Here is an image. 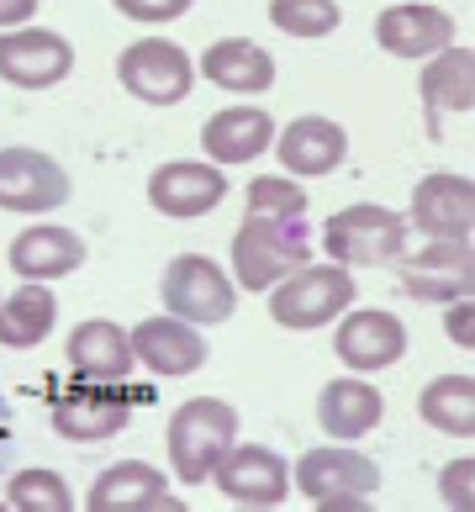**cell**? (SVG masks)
<instances>
[{"mask_svg": "<svg viewBox=\"0 0 475 512\" xmlns=\"http://www.w3.org/2000/svg\"><path fill=\"white\" fill-rule=\"evenodd\" d=\"M233 439H238V412L222 396H190V402H180L175 417H169V428H164V449H169L175 481L201 486Z\"/></svg>", "mask_w": 475, "mask_h": 512, "instance_id": "1", "label": "cell"}, {"mask_svg": "<svg viewBox=\"0 0 475 512\" xmlns=\"http://www.w3.org/2000/svg\"><path fill=\"white\" fill-rule=\"evenodd\" d=\"M301 222L307 217H259V212L243 217V227L233 233V275L243 291H270L280 275H291L312 259Z\"/></svg>", "mask_w": 475, "mask_h": 512, "instance_id": "2", "label": "cell"}, {"mask_svg": "<svg viewBox=\"0 0 475 512\" xmlns=\"http://www.w3.org/2000/svg\"><path fill=\"white\" fill-rule=\"evenodd\" d=\"M291 481L317 512H365L370 507L365 497L380 491V470H375L370 454H359V449L333 439V444L301 454Z\"/></svg>", "mask_w": 475, "mask_h": 512, "instance_id": "3", "label": "cell"}, {"mask_svg": "<svg viewBox=\"0 0 475 512\" xmlns=\"http://www.w3.org/2000/svg\"><path fill=\"white\" fill-rule=\"evenodd\" d=\"M322 254L344 270H375V264H396L407 254V217L391 206L359 201L333 212L322 227Z\"/></svg>", "mask_w": 475, "mask_h": 512, "instance_id": "4", "label": "cell"}, {"mask_svg": "<svg viewBox=\"0 0 475 512\" xmlns=\"http://www.w3.org/2000/svg\"><path fill=\"white\" fill-rule=\"evenodd\" d=\"M354 307V275L344 264H301V270L280 275L270 286V317L291 333H312V328H328L333 317H344Z\"/></svg>", "mask_w": 475, "mask_h": 512, "instance_id": "5", "label": "cell"}, {"mask_svg": "<svg viewBox=\"0 0 475 512\" xmlns=\"http://www.w3.org/2000/svg\"><path fill=\"white\" fill-rule=\"evenodd\" d=\"M117 80L127 96H138L143 106H180L196 90V64L180 43L164 37H138L132 48H122L117 59Z\"/></svg>", "mask_w": 475, "mask_h": 512, "instance_id": "6", "label": "cell"}, {"mask_svg": "<svg viewBox=\"0 0 475 512\" xmlns=\"http://www.w3.org/2000/svg\"><path fill=\"white\" fill-rule=\"evenodd\" d=\"M159 296H164V312H169V317H185V322H196V328L227 322V317H233V307H238L233 280H227L206 254H180V259H169Z\"/></svg>", "mask_w": 475, "mask_h": 512, "instance_id": "7", "label": "cell"}, {"mask_svg": "<svg viewBox=\"0 0 475 512\" xmlns=\"http://www.w3.org/2000/svg\"><path fill=\"white\" fill-rule=\"evenodd\" d=\"M74 69V48L64 32L48 27H6L0 32V80L16 90H53L59 80H69Z\"/></svg>", "mask_w": 475, "mask_h": 512, "instance_id": "8", "label": "cell"}, {"mask_svg": "<svg viewBox=\"0 0 475 512\" xmlns=\"http://www.w3.org/2000/svg\"><path fill=\"white\" fill-rule=\"evenodd\" d=\"M212 481L227 502H238V507H280L285 502V491H291V465L280 460L275 449H264V444H227V454L212 465Z\"/></svg>", "mask_w": 475, "mask_h": 512, "instance_id": "9", "label": "cell"}, {"mask_svg": "<svg viewBox=\"0 0 475 512\" xmlns=\"http://www.w3.org/2000/svg\"><path fill=\"white\" fill-rule=\"evenodd\" d=\"M69 201V175L37 148H0V212L43 217Z\"/></svg>", "mask_w": 475, "mask_h": 512, "instance_id": "10", "label": "cell"}, {"mask_svg": "<svg viewBox=\"0 0 475 512\" xmlns=\"http://www.w3.org/2000/svg\"><path fill=\"white\" fill-rule=\"evenodd\" d=\"M222 196H227V175L212 159H169L148 175V206L159 217H175V222L217 212Z\"/></svg>", "mask_w": 475, "mask_h": 512, "instance_id": "11", "label": "cell"}, {"mask_svg": "<svg viewBox=\"0 0 475 512\" xmlns=\"http://www.w3.org/2000/svg\"><path fill=\"white\" fill-rule=\"evenodd\" d=\"M402 291L412 301H460L475 286V259H470V238H428V249L402 254Z\"/></svg>", "mask_w": 475, "mask_h": 512, "instance_id": "12", "label": "cell"}, {"mask_svg": "<svg viewBox=\"0 0 475 512\" xmlns=\"http://www.w3.org/2000/svg\"><path fill=\"white\" fill-rule=\"evenodd\" d=\"M132 338V359L148 375H164V381H180V375H196L206 365V338L196 333V322L185 317H143Z\"/></svg>", "mask_w": 475, "mask_h": 512, "instance_id": "13", "label": "cell"}, {"mask_svg": "<svg viewBox=\"0 0 475 512\" xmlns=\"http://www.w3.org/2000/svg\"><path fill=\"white\" fill-rule=\"evenodd\" d=\"M333 349L354 375H375V370H391L407 354V328L396 312H380V307L344 312V322L333 333Z\"/></svg>", "mask_w": 475, "mask_h": 512, "instance_id": "14", "label": "cell"}, {"mask_svg": "<svg viewBox=\"0 0 475 512\" xmlns=\"http://www.w3.org/2000/svg\"><path fill=\"white\" fill-rule=\"evenodd\" d=\"M375 43L391 59H428L454 43V16L433 0H396L375 16Z\"/></svg>", "mask_w": 475, "mask_h": 512, "instance_id": "15", "label": "cell"}, {"mask_svg": "<svg viewBox=\"0 0 475 512\" xmlns=\"http://www.w3.org/2000/svg\"><path fill=\"white\" fill-rule=\"evenodd\" d=\"M412 227L423 238H470L475 227V185L470 175H423L412 185Z\"/></svg>", "mask_w": 475, "mask_h": 512, "instance_id": "16", "label": "cell"}, {"mask_svg": "<svg viewBox=\"0 0 475 512\" xmlns=\"http://www.w3.org/2000/svg\"><path fill=\"white\" fill-rule=\"evenodd\" d=\"M275 159L285 164V175L296 180H317V175H333L349 154V132L328 122V117H296L285 122V132H275Z\"/></svg>", "mask_w": 475, "mask_h": 512, "instance_id": "17", "label": "cell"}, {"mask_svg": "<svg viewBox=\"0 0 475 512\" xmlns=\"http://www.w3.org/2000/svg\"><path fill=\"white\" fill-rule=\"evenodd\" d=\"M69 370L80 375V381H95V386H122L127 375H132V338L117 328V322H106V317H90L80 322V328L69 333Z\"/></svg>", "mask_w": 475, "mask_h": 512, "instance_id": "18", "label": "cell"}, {"mask_svg": "<svg viewBox=\"0 0 475 512\" xmlns=\"http://www.w3.org/2000/svg\"><path fill=\"white\" fill-rule=\"evenodd\" d=\"M6 259L22 280H64L85 264V238L59 227V222H37V227H22L11 238Z\"/></svg>", "mask_w": 475, "mask_h": 512, "instance_id": "19", "label": "cell"}, {"mask_svg": "<svg viewBox=\"0 0 475 512\" xmlns=\"http://www.w3.org/2000/svg\"><path fill=\"white\" fill-rule=\"evenodd\" d=\"M275 143V117L259 106H222L201 127V148L212 164H254Z\"/></svg>", "mask_w": 475, "mask_h": 512, "instance_id": "20", "label": "cell"}, {"mask_svg": "<svg viewBox=\"0 0 475 512\" xmlns=\"http://www.w3.org/2000/svg\"><path fill=\"white\" fill-rule=\"evenodd\" d=\"M85 507L90 512H159V507H175V502H169L164 470L143 465V460H122V465H111L95 476Z\"/></svg>", "mask_w": 475, "mask_h": 512, "instance_id": "21", "label": "cell"}, {"mask_svg": "<svg viewBox=\"0 0 475 512\" xmlns=\"http://www.w3.org/2000/svg\"><path fill=\"white\" fill-rule=\"evenodd\" d=\"M380 412H386L380 391L370 381H359V375H338V381H328V386H322V396H317V423L338 444L365 439V433L380 423Z\"/></svg>", "mask_w": 475, "mask_h": 512, "instance_id": "22", "label": "cell"}, {"mask_svg": "<svg viewBox=\"0 0 475 512\" xmlns=\"http://www.w3.org/2000/svg\"><path fill=\"white\" fill-rule=\"evenodd\" d=\"M53 428L74 444H95V439H111V433L127 428V407L111 396V386L80 381L69 396L53 402Z\"/></svg>", "mask_w": 475, "mask_h": 512, "instance_id": "23", "label": "cell"}, {"mask_svg": "<svg viewBox=\"0 0 475 512\" xmlns=\"http://www.w3.org/2000/svg\"><path fill=\"white\" fill-rule=\"evenodd\" d=\"M201 74L233 96H264L275 85V59L249 37H222L201 53Z\"/></svg>", "mask_w": 475, "mask_h": 512, "instance_id": "24", "label": "cell"}, {"mask_svg": "<svg viewBox=\"0 0 475 512\" xmlns=\"http://www.w3.org/2000/svg\"><path fill=\"white\" fill-rule=\"evenodd\" d=\"M417 90H423L428 117H439V111H460L465 117V111L475 106V53L465 43H449L439 53H428Z\"/></svg>", "mask_w": 475, "mask_h": 512, "instance_id": "25", "label": "cell"}, {"mask_svg": "<svg viewBox=\"0 0 475 512\" xmlns=\"http://www.w3.org/2000/svg\"><path fill=\"white\" fill-rule=\"evenodd\" d=\"M59 322V301H53L48 280H27L22 291L0 301V344L6 349H37Z\"/></svg>", "mask_w": 475, "mask_h": 512, "instance_id": "26", "label": "cell"}, {"mask_svg": "<svg viewBox=\"0 0 475 512\" xmlns=\"http://www.w3.org/2000/svg\"><path fill=\"white\" fill-rule=\"evenodd\" d=\"M417 412L428 428L449 433V439H475V381L470 375H439L417 396Z\"/></svg>", "mask_w": 475, "mask_h": 512, "instance_id": "27", "label": "cell"}, {"mask_svg": "<svg viewBox=\"0 0 475 512\" xmlns=\"http://www.w3.org/2000/svg\"><path fill=\"white\" fill-rule=\"evenodd\" d=\"M6 507H16V512H74V491L59 470H16L6 486Z\"/></svg>", "mask_w": 475, "mask_h": 512, "instance_id": "28", "label": "cell"}, {"mask_svg": "<svg viewBox=\"0 0 475 512\" xmlns=\"http://www.w3.org/2000/svg\"><path fill=\"white\" fill-rule=\"evenodd\" d=\"M270 22L285 32V37H333L338 22H344V11H338V0H270Z\"/></svg>", "mask_w": 475, "mask_h": 512, "instance_id": "29", "label": "cell"}, {"mask_svg": "<svg viewBox=\"0 0 475 512\" xmlns=\"http://www.w3.org/2000/svg\"><path fill=\"white\" fill-rule=\"evenodd\" d=\"M243 201L259 217H307V206H312L296 175H259V180H249V196Z\"/></svg>", "mask_w": 475, "mask_h": 512, "instance_id": "30", "label": "cell"}, {"mask_svg": "<svg viewBox=\"0 0 475 512\" xmlns=\"http://www.w3.org/2000/svg\"><path fill=\"white\" fill-rule=\"evenodd\" d=\"M439 502L449 512H470L475 507V460L465 454V460H449L439 470Z\"/></svg>", "mask_w": 475, "mask_h": 512, "instance_id": "31", "label": "cell"}, {"mask_svg": "<svg viewBox=\"0 0 475 512\" xmlns=\"http://www.w3.org/2000/svg\"><path fill=\"white\" fill-rule=\"evenodd\" d=\"M111 6H117L127 22H180V16L196 6V0H111Z\"/></svg>", "mask_w": 475, "mask_h": 512, "instance_id": "32", "label": "cell"}, {"mask_svg": "<svg viewBox=\"0 0 475 512\" xmlns=\"http://www.w3.org/2000/svg\"><path fill=\"white\" fill-rule=\"evenodd\" d=\"M444 333H449V338H454V344H460V349H470V344H475V301H470V296L449 301Z\"/></svg>", "mask_w": 475, "mask_h": 512, "instance_id": "33", "label": "cell"}, {"mask_svg": "<svg viewBox=\"0 0 475 512\" xmlns=\"http://www.w3.org/2000/svg\"><path fill=\"white\" fill-rule=\"evenodd\" d=\"M37 16V0H0V32L6 27H22Z\"/></svg>", "mask_w": 475, "mask_h": 512, "instance_id": "34", "label": "cell"}]
</instances>
